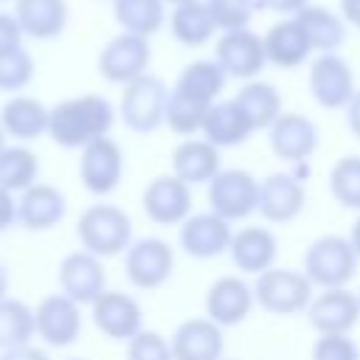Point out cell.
Wrapping results in <instances>:
<instances>
[{"instance_id": "28", "label": "cell", "mask_w": 360, "mask_h": 360, "mask_svg": "<svg viewBox=\"0 0 360 360\" xmlns=\"http://www.w3.org/2000/svg\"><path fill=\"white\" fill-rule=\"evenodd\" d=\"M14 17L25 37L31 39H56L68 25L65 0H14Z\"/></svg>"}, {"instance_id": "9", "label": "cell", "mask_w": 360, "mask_h": 360, "mask_svg": "<svg viewBox=\"0 0 360 360\" xmlns=\"http://www.w3.org/2000/svg\"><path fill=\"white\" fill-rule=\"evenodd\" d=\"M79 180L93 197H110L127 172L124 149L112 135L96 138L84 149H79Z\"/></svg>"}, {"instance_id": "50", "label": "cell", "mask_w": 360, "mask_h": 360, "mask_svg": "<svg viewBox=\"0 0 360 360\" xmlns=\"http://www.w3.org/2000/svg\"><path fill=\"white\" fill-rule=\"evenodd\" d=\"M6 141H8V138H6V132H3V127H0V152L6 149Z\"/></svg>"}, {"instance_id": "15", "label": "cell", "mask_w": 360, "mask_h": 360, "mask_svg": "<svg viewBox=\"0 0 360 360\" xmlns=\"http://www.w3.org/2000/svg\"><path fill=\"white\" fill-rule=\"evenodd\" d=\"M191 186L183 183L174 174H158L146 183L141 194V208L155 225H183L194 211H191Z\"/></svg>"}, {"instance_id": "31", "label": "cell", "mask_w": 360, "mask_h": 360, "mask_svg": "<svg viewBox=\"0 0 360 360\" xmlns=\"http://www.w3.org/2000/svg\"><path fill=\"white\" fill-rule=\"evenodd\" d=\"M233 98L245 110V115L253 124V129H270L276 124V118L284 112L281 110V93L276 90V84L262 82V79L245 82Z\"/></svg>"}, {"instance_id": "48", "label": "cell", "mask_w": 360, "mask_h": 360, "mask_svg": "<svg viewBox=\"0 0 360 360\" xmlns=\"http://www.w3.org/2000/svg\"><path fill=\"white\" fill-rule=\"evenodd\" d=\"M8 287H11V273H8V267L0 262V301L8 295Z\"/></svg>"}, {"instance_id": "37", "label": "cell", "mask_w": 360, "mask_h": 360, "mask_svg": "<svg viewBox=\"0 0 360 360\" xmlns=\"http://www.w3.org/2000/svg\"><path fill=\"white\" fill-rule=\"evenodd\" d=\"M329 194L346 211H360V155H343L329 169Z\"/></svg>"}, {"instance_id": "49", "label": "cell", "mask_w": 360, "mask_h": 360, "mask_svg": "<svg viewBox=\"0 0 360 360\" xmlns=\"http://www.w3.org/2000/svg\"><path fill=\"white\" fill-rule=\"evenodd\" d=\"M349 242H352V248H354V253L360 259V214H357V219H354V225L349 231Z\"/></svg>"}, {"instance_id": "29", "label": "cell", "mask_w": 360, "mask_h": 360, "mask_svg": "<svg viewBox=\"0 0 360 360\" xmlns=\"http://www.w3.org/2000/svg\"><path fill=\"white\" fill-rule=\"evenodd\" d=\"M169 28H172V37L186 48H202L219 31L205 0H188L174 6L169 14Z\"/></svg>"}, {"instance_id": "53", "label": "cell", "mask_w": 360, "mask_h": 360, "mask_svg": "<svg viewBox=\"0 0 360 360\" xmlns=\"http://www.w3.org/2000/svg\"><path fill=\"white\" fill-rule=\"evenodd\" d=\"M357 298H360V290H357Z\"/></svg>"}, {"instance_id": "17", "label": "cell", "mask_w": 360, "mask_h": 360, "mask_svg": "<svg viewBox=\"0 0 360 360\" xmlns=\"http://www.w3.org/2000/svg\"><path fill=\"white\" fill-rule=\"evenodd\" d=\"M318 127L312 118L301 112H281L276 124L267 129L270 152L287 166H304L318 152Z\"/></svg>"}, {"instance_id": "5", "label": "cell", "mask_w": 360, "mask_h": 360, "mask_svg": "<svg viewBox=\"0 0 360 360\" xmlns=\"http://www.w3.org/2000/svg\"><path fill=\"white\" fill-rule=\"evenodd\" d=\"M307 174H309V163L290 166L287 172H270L259 183L256 214L273 225H287L298 219L307 208Z\"/></svg>"}, {"instance_id": "43", "label": "cell", "mask_w": 360, "mask_h": 360, "mask_svg": "<svg viewBox=\"0 0 360 360\" xmlns=\"http://www.w3.org/2000/svg\"><path fill=\"white\" fill-rule=\"evenodd\" d=\"M20 225L17 222V194L0 186V233Z\"/></svg>"}, {"instance_id": "38", "label": "cell", "mask_w": 360, "mask_h": 360, "mask_svg": "<svg viewBox=\"0 0 360 360\" xmlns=\"http://www.w3.org/2000/svg\"><path fill=\"white\" fill-rule=\"evenodd\" d=\"M34 73H37L34 56L22 45L0 53V90L3 93H11V96L20 93L22 87L31 84Z\"/></svg>"}, {"instance_id": "3", "label": "cell", "mask_w": 360, "mask_h": 360, "mask_svg": "<svg viewBox=\"0 0 360 360\" xmlns=\"http://www.w3.org/2000/svg\"><path fill=\"white\" fill-rule=\"evenodd\" d=\"M357 264L360 259L349 236L340 233H323L312 239L301 256V270L318 290L349 287V281L357 276Z\"/></svg>"}, {"instance_id": "32", "label": "cell", "mask_w": 360, "mask_h": 360, "mask_svg": "<svg viewBox=\"0 0 360 360\" xmlns=\"http://www.w3.org/2000/svg\"><path fill=\"white\" fill-rule=\"evenodd\" d=\"M112 17L127 34L152 37L166 22V3L163 0H112Z\"/></svg>"}, {"instance_id": "27", "label": "cell", "mask_w": 360, "mask_h": 360, "mask_svg": "<svg viewBox=\"0 0 360 360\" xmlns=\"http://www.w3.org/2000/svg\"><path fill=\"white\" fill-rule=\"evenodd\" d=\"M253 124L248 121L245 110L236 104V98L228 101H214L205 124H202V138L211 141L217 149H231V146H242L250 135H253Z\"/></svg>"}, {"instance_id": "23", "label": "cell", "mask_w": 360, "mask_h": 360, "mask_svg": "<svg viewBox=\"0 0 360 360\" xmlns=\"http://www.w3.org/2000/svg\"><path fill=\"white\" fill-rule=\"evenodd\" d=\"M169 340L174 360H222L225 352V329L208 315L186 318L177 323Z\"/></svg>"}, {"instance_id": "4", "label": "cell", "mask_w": 360, "mask_h": 360, "mask_svg": "<svg viewBox=\"0 0 360 360\" xmlns=\"http://www.w3.org/2000/svg\"><path fill=\"white\" fill-rule=\"evenodd\" d=\"M169 87L160 76L143 73L141 79L124 84L118 98V118L127 129L138 135H149L166 124V104H169Z\"/></svg>"}, {"instance_id": "14", "label": "cell", "mask_w": 360, "mask_h": 360, "mask_svg": "<svg viewBox=\"0 0 360 360\" xmlns=\"http://www.w3.org/2000/svg\"><path fill=\"white\" fill-rule=\"evenodd\" d=\"M309 93L318 107L323 110H346L352 96L357 93L354 87V70L352 65L338 56V53H321L309 65Z\"/></svg>"}, {"instance_id": "46", "label": "cell", "mask_w": 360, "mask_h": 360, "mask_svg": "<svg viewBox=\"0 0 360 360\" xmlns=\"http://www.w3.org/2000/svg\"><path fill=\"white\" fill-rule=\"evenodd\" d=\"M346 127H349V132L354 135V138H360V87H357V93L352 96V101L346 104Z\"/></svg>"}, {"instance_id": "54", "label": "cell", "mask_w": 360, "mask_h": 360, "mask_svg": "<svg viewBox=\"0 0 360 360\" xmlns=\"http://www.w3.org/2000/svg\"><path fill=\"white\" fill-rule=\"evenodd\" d=\"M222 360H228V357H222Z\"/></svg>"}, {"instance_id": "6", "label": "cell", "mask_w": 360, "mask_h": 360, "mask_svg": "<svg viewBox=\"0 0 360 360\" xmlns=\"http://www.w3.org/2000/svg\"><path fill=\"white\" fill-rule=\"evenodd\" d=\"M253 295L259 309L270 312V315H301L307 312L315 287L312 281L304 276V270H292V267H270L264 273L256 276L253 281Z\"/></svg>"}, {"instance_id": "2", "label": "cell", "mask_w": 360, "mask_h": 360, "mask_svg": "<svg viewBox=\"0 0 360 360\" xmlns=\"http://www.w3.org/2000/svg\"><path fill=\"white\" fill-rule=\"evenodd\" d=\"M76 239L98 259L121 256L132 245V219L115 202H93L76 219Z\"/></svg>"}, {"instance_id": "40", "label": "cell", "mask_w": 360, "mask_h": 360, "mask_svg": "<svg viewBox=\"0 0 360 360\" xmlns=\"http://www.w3.org/2000/svg\"><path fill=\"white\" fill-rule=\"evenodd\" d=\"M127 360H174L172 340L158 329H141L127 343Z\"/></svg>"}, {"instance_id": "21", "label": "cell", "mask_w": 360, "mask_h": 360, "mask_svg": "<svg viewBox=\"0 0 360 360\" xmlns=\"http://www.w3.org/2000/svg\"><path fill=\"white\" fill-rule=\"evenodd\" d=\"M228 256L233 267L245 276H259L276 267L278 259V236L267 225H242L233 231Z\"/></svg>"}, {"instance_id": "30", "label": "cell", "mask_w": 360, "mask_h": 360, "mask_svg": "<svg viewBox=\"0 0 360 360\" xmlns=\"http://www.w3.org/2000/svg\"><path fill=\"white\" fill-rule=\"evenodd\" d=\"M295 20L301 22L312 51L318 53H335L346 42V20L323 6H304Z\"/></svg>"}, {"instance_id": "18", "label": "cell", "mask_w": 360, "mask_h": 360, "mask_svg": "<svg viewBox=\"0 0 360 360\" xmlns=\"http://www.w3.org/2000/svg\"><path fill=\"white\" fill-rule=\"evenodd\" d=\"M253 307H256L253 284H248L242 276H233V273L219 276L205 290V315L222 329L245 323Z\"/></svg>"}, {"instance_id": "22", "label": "cell", "mask_w": 360, "mask_h": 360, "mask_svg": "<svg viewBox=\"0 0 360 360\" xmlns=\"http://www.w3.org/2000/svg\"><path fill=\"white\" fill-rule=\"evenodd\" d=\"M68 217V197L53 183H34L22 194H17V222L25 231L42 233L56 228Z\"/></svg>"}, {"instance_id": "55", "label": "cell", "mask_w": 360, "mask_h": 360, "mask_svg": "<svg viewBox=\"0 0 360 360\" xmlns=\"http://www.w3.org/2000/svg\"><path fill=\"white\" fill-rule=\"evenodd\" d=\"M0 3H3V0H0Z\"/></svg>"}, {"instance_id": "16", "label": "cell", "mask_w": 360, "mask_h": 360, "mask_svg": "<svg viewBox=\"0 0 360 360\" xmlns=\"http://www.w3.org/2000/svg\"><path fill=\"white\" fill-rule=\"evenodd\" d=\"M56 281H59V292H65L68 298H73V301L82 304V307H90V304L107 290L104 259L93 256V253L84 250V248L70 250V253L62 256V262H59Z\"/></svg>"}, {"instance_id": "8", "label": "cell", "mask_w": 360, "mask_h": 360, "mask_svg": "<svg viewBox=\"0 0 360 360\" xmlns=\"http://www.w3.org/2000/svg\"><path fill=\"white\" fill-rule=\"evenodd\" d=\"M259 183L248 169H222L208 183V211L219 214L222 219L242 222L259 208Z\"/></svg>"}, {"instance_id": "39", "label": "cell", "mask_w": 360, "mask_h": 360, "mask_svg": "<svg viewBox=\"0 0 360 360\" xmlns=\"http://www.w3.org/2000/svg\"><path fill=\"white\" fill-rule=\"evenodd\" d=\"M214 22L219 31H236V28H248L253 11L259 8L256 0H205Z\"/></svg>"}, {"instance_id": "13", "label": "cell", "mask_w": 360, "mask_h": 360, "mask_svg": "<svg viewBox=\"0 0 360 360\" xmlns=\"http://www.w3.org/2000/svg\"><path fill=\"white\" fill-rule=\"evenodd\" d=\"M214 59L231 79L250 82L262 73L267 65L264 53V39L253 34L250 28H236V31H222L214 42Z\"/></svg>"}, {"instance_id": "10", "label": "cell", "mask_w": 360, "mask_h": 360, "mask_svg": "<svg viewBox=\"0 0 360 360\" xmlns=\"http://www.w3.org/2000/svg\"><path fill=\"white\" fill-rule=\"evenodd\" d=\"M149 62H152V45L146 37L138 34H115L98 53V73L104 82L110 84H129L135 79H141L143 73H149Z\"/></svg>"}, {"instance_id": "34", "label": "cell", "mask_w": 360, "mask_h": 360, "mask_svg": "<svg viewBox=\"0 0 360 360\" xmlns=\"http://www.w3.org/2000/svg\"><path fill=\"white\" fill-rule=\"evenodd\" d=\"M34 183H39V158L34 149H28L25 143H6V149L0 152V186L22 194L25 188H31Z\"/></svg>"}, {"instance_id": "51", "label": "cell", "mask_w": 360, "mask_h": 360, "mask_svg": "<svg viewBox=\"0 0 360 360\" xmlns=\"http://www.w3.org/2000/svg\"><path fill=\"white\" fill-rule=\"evenodd\" d=\"M163 3H169V6H180V3H188V0H163Z\"/></svg>"}, {"instance_id": "7", "label": "cell", "mask_w": 360, "mask_h": 360, "mask_svg": "<svg viewBox=\"0 0 360 360\" xmlns=\"http://www.w3.org/2000/svg\"><path fill=\"white\" fill-rule=\"evenodd\" d=\"M174 273V248L160 236H138L124 253V276L135 290H160Z\"/></svg>"}, {"instance_id": "44", "label": "cell", "mask_w": 360, "mask_h": 360, "mask_svg": "<svg viewBox=\"0 0 360 360\" xmlns=\"http://www.w3.org/2000/svg\"><path fill=\"white\" fill-rule=\"evenodd\" d=\"M0 360H51V357H48V352L42 346L25 343V346H14V349L0 352Z\"/></svg>"}, {"instance_id": "45", "label": "cell", "mask_w": 360, "mask_h": 360, "mask_svg": "<svg viewBox=\"0 0 360 360\" xmlns=\"http://www.w3.org/2000/svg\"><path fill=\"white\" fill-rule=\"evenodd\" d=\"M259 8H267V11H276V14H287V17H295L304 6H309V0H256Z\"/></svg>"}, {"instance_id": "36", "label": "cell", "mask_w": 360, "mask_h": 360, "mask_svg": "<svg viewBox=\"0 0 360 360\" xmlns=\"http://www.w3.org/2000/svg\"><path fill=\"white\" fill-rule=\"evenodd\" d=\"M208 110H211V104L172 87L169 104H166V127L180 138H194L197 132H202Z\"/></svg>"}, {"instance_id": "11", "label": "cell", "mask_w": 360, "mask_h": 360, "mask_svg": "<svg viewBox=\"0 0 360 360\" xmlns=\"http://www.w3.org/2000/svg\"><path fill=\"white\" fill-rule=\"evenodd\" d=\"M34 323H37V338L48 349H68L82 338V326H84L82 304H76L65 292H51L39 298V304L34 307Z\"/></svg>"}, {"instance_id": "19", "label": "cell", "mask_w": 360, "mask_h": 360, "mask_svg": "<svg viewBox=\"0 0 360 360\" xmlns=\"http://www.w3.org/2000/svg\"><path fill=\"white\" fill-rule=\"evenodd\" d=\"M307 321L318 335H346L360 321V298L349 287H332L312 295Z\"/></svg>"}, {"instance_id": "24", "label": "cell", "mask_w": 360, "mask_h": 360, "mask_svg": "<svg viewBox=\"0 0 360 360\" xmlns=\"http://www.w3.org/2000/svg\"><path fill=\"white\" fill-rule=\"evenodd\" d=\"M219 172H222L219 149L202 135L183 138L172 152V174L188 186H202V183L208 186Z\"/></svg>"}, {"instance_id": "20", "label": "cell", "mask_w": 360, "mask_h": 360, "mask_svg": "<svg viewBox=\"0 0 360 360\" xmlns=\"http://www.w3.org/2000/svg\"><path fill=\"white\" fill-rule=\"evenodd\" d=\"M233 239V228L228 219H222L214 211H200L191 214L180 228H177V242L186 256L191 259H217L228 253Z\"/></svg>"}, {"instance_id": "12", "label": "cell", "mask_w": 360, "mask_h": 360, "mask_svg": "<svg viewBox=\"0 0 360 360\" xmlns=\"http://www.w3.org/2000/svg\"><path fill=\"white\" fill-rule=\"evenodd\" d=\"M90 321L104 338L129 343L143 329V309L135 295L124 290H104L90 304Z\"/></svg>"}, {"instance_id": "41", "label": "cell", "mask_w": 360, "mask_h": 360, "mask_svg": "<svg viewBox=\"0 0 360 360\" xmlns=\"http://www.w3.org/2000/svg\"><path fill=\"white\" fill-rule=\"evenodd\" d=\"M312 360H360V346L346 335H318L312 343Z\"/></svg>"}, {"instance_id": "35", "label": "cell", "mask_w": 360, "mask_h": 360, "mask_svg": "<svg viewBox=\"0 0 360 360\" xmlns=\"http://www.w3.org/2000/svg\"><path fill=\"white\" fill-rule=\"evenodd\" d=\"M37 323H34V307H28L22 298L6 295L0 301V352L34 343Z\"/></svg>"}, {"instance_id": "26", "label": "cell", "mask_w": 360, "mask_h": 360, "mask_svg": "<svg viewBox=\"0 0 360 360\" xmlns=\"http://www.w3.org/2000/svg\"><path fill=\"white\" fill-rule=\"evenodd\" d=\"M262 39H264L267 62L276 68H284V70L301 68L312 53V45L295 17H284V20L273 22Z\"/></svg>"}, {"instance_id": "1", "label": "cell", "mask_w": 360, "mask_h": 360, "mask_svg": "<svg viewBox=\"0 0 360 360\" xmlns=\"http://www.w3.org/2000/svg\"><path fill=\"white\" fill-rule=\"evenodd\" d=\"M118 110L98 93H82L51 107L48 138L62 149H84L96 138L110 135Z\"/></svg>"}, {"instance_id": "47", "label": "cell", "mask_w": 360, "mask_h": 360, "mask_svg": "<svg viewBox=\"0 0 360 360\" xmlns=\"http://www.w3.org/2000/svg\"><path fill=\"white\" fill-rule=\"evenodd\" d=\"M340 17L346 20V25L360 28V0H340Z\"/></svg>"}, {"instance_id": "52", "label": "cell", "mask_w": 360, "mask_h": 360, "mask_svg": "<svg viewBox=\"0 0 360 360\" xmlns=\"http://www.w3.org/2000/svg\"><path fill=\"white\" fill-rule=\"evenodd\" d=\"M68 360H84V357H68Z\"/></svg>"}, {"instance_id": "42", "label": "cell", "mask_w": 360, "mask_h": 360, "mask_svg": "<svg viewBox=\"0 0 360 360\" xmlns=\"http://www.w3.org/2000/svg\"><path fill=\"white\" fill-rule=\"evenodd\" d=\"M22 37H25V34H22L17 17L0 11V53H3V51H11V48H20V45H22Z\"/></svg>"}, {"instance_id": "25", "label": "cell", "mask_w": 360, "mask_h": 360, "mask_svg": "<svg viewBox=\"0 0 360 360\" xmlns=\"http://www.w3.org/2000/svg\"><path fill=\"white\" fill-rule=\"evenodd\" d=\"M48 121H51V107H45L39 98L25 93H14L0 107V127L6 138H14L17 143H28L48 135Z\"/></svg>"}, {"instance_id": "33", "label": "cell", "mask_w": 360, "mask_h": 360, "mask_svg": "<svg viewBox=\"0 0 360 360\" xmlns=\"http://www.w3.org/2000/svg\"><path fill=\"white\" fill-rule=\"evenodd\" d=\"M225 82H228V76L217 59H194L180 70L174 87L205 101V104H214L219 98V93L225 90Z\"/></svg>"}]
</instances>
